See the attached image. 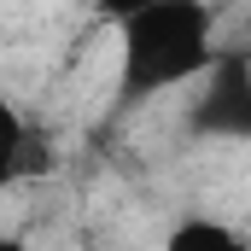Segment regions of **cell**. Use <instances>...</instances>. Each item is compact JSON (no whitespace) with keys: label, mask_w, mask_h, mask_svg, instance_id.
Returning <instances> with one entry per match:
<instances>
[{"label":"cell","mask_w":251,"mask_h":251,"mask_svg":"<svg viewBox=\"0 0 251 251\" xmlns=\"http://www.w3.org/2000/svg\"><path fill=\"white\" fill-rule=\"evenodd\" d=\"M222 53L216 12L199 0H140L117 12V88L111 117L146 111L164 94L193 88Z\"/></svg>","instance_id":"1"},{"label":"cell","mask_w":251,"mask_h":251,"mask_svg":"<svg viewBox=\"0 0 251 251\" xmlns=\"http://www.w3.org/2000/svg\"><path fill=\"white\" fill-rule=\"evenodd\" d=\"M181 134L193 146H251V41L222 47L216 64L193 82Z\"/></svg>","instance_id":"2"},{"label":"cell","mask_w":251,"mask_h":251,"mask_svg":"<svg viewBox=\"0 0 251 251\" xmlns=\"http://www.w3.org/2000/svg\"><path fill=\"white\" fill-rule=\"evenodd\" d=\"M53 140L24 117V105L12 94H0V193L18 187V181H35V176H53Z\"/></svg>","instance_id":"3"},{"label":"cell","mask_w":251,"mask_h":251,"mask_svg":"<svg viewBox=\"0 0 251 251\" xmlns=\"http://www.w3.org/2000/svg\"><path fill=\"white\" fill-rule=\"evenodd\" d=\"M158 251H251V234L234 228V222H222V216L193 210L181 222H170V234H164Z\"/></svg>","instance_id":"4"},{"label":"cell","mask_w":251,"mask_h":251,"mask_svg":"<svg viewBox=\"0 0 251 251\" xmlns=\"http://www.w3.org/2000/svg\"><path fill=\"white\" fill-rule=\"evenodd\" d=\"M0 251H29V246H24L18 234H0Z\"/></svg>","instance_id":"5"}]
</instances>
